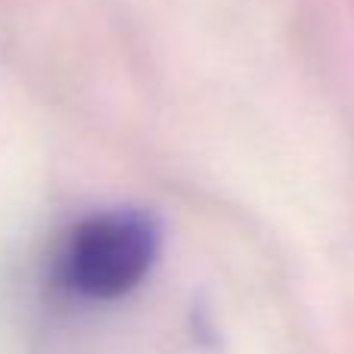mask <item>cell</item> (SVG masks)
<instances>
[{
    "label": "cell",
    "instance_id": "1",
    "mask_svg": "<svg viewBox=\"0 0 354 354\" xmlns=\"http://www.w3.org/2000/svg\"><path fill=\"white\" fill-rule=\"evenodd\" d=\"M159 255V230L143 212H103L84 218L59 255V280L81 299L106 301L140 286Z\"/></svg>",
    "mask_w": 354,
    "mask_h": 354
}]
</instances>
